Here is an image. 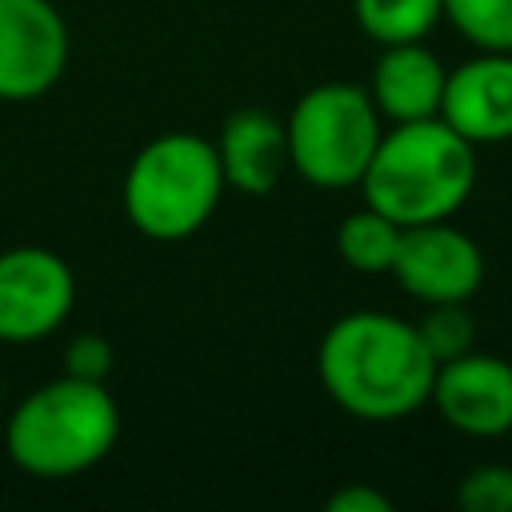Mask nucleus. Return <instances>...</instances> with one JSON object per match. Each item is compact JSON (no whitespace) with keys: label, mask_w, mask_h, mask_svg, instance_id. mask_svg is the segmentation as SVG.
Here are the masks:
<instances>
[{"label":"nucleus","mask_w":512,"mask_h":512,"mask_svg":"<svg viewBox=\"0 0 512 512\" xmlns=\"http://www.w3.org/2000/svg\"><path fill=\"white\" fill-rule=\"evenodd\" d=\"M316 372L324 392L356 420L388 424L428 404L436 360L424 348L416 324L392 312H348L340 316L320 348Z\"/></svg>","instance_id":"f257e3e1"},{"label":"nucleus","mask_w":512,"mask_h":512,"mask_svg":"<svg viewBox=\"0 0 512 512\" xmlns=\"http://www.w3.org/2000/svg\"><path fill=\"white\" fill-rule=\"evenodd\" d=\"M472 184L476 152L440 116L392 124L360 176L364 204L400 228L448 220L472 196Z\"/></svg>","instance_id":"f03ea898"},{"label":"nucleus","mask_w":512,"mask_h":512,"mask_svg":"<svg viewBox=\"0 0 512 512\" xmlns=\"http://www.w3.org/2000/svg\"><path fill=\"white\" fill-rule=\"evenodd\" d=\"M120 436V408L108 384L60 376L32 388L4 428L16 468L40 480H64L100 464Z\"/></svg>","instance_id":"7ed1b4c3"},{"label":"nucleus","mask_w":512,"mask_h":512,"mask_svg":"<svg viewBox=\"0 0 512 512\" xmlns=\"http://www.w3.org/2000/svg\"><path fill=\"white\" fill-rule=\"evenodd\" d=\"M224 188L212 140L196 132H164L148 140L124 172V216L148 240H188L212 220Z\"/></svg>","instance_id":"20e7f679"},{"label":"nucleus","mask_w":512,"mask_h":512,"mask_svg":"<svg viewBox=\"0 0 512 512\" xmlns=\"http://www.w3.org/2000/svg\"><path fill=\"white\" fill-rule=\"evenodd\" d=\"M288 168L316 188L360 184L384 128L368 88L348 80H328L308 88L288 120Z\"/></svg>","instance_id":"39448f33"},{"label":"nucleus","mask_w":512,"mask_h":512,"mask_svg":"<svg viewBox=\"0 0 512 512\" xmlns=\"http://www.w3.org/2000/svg\"><path fill=\"white\" fill-rule=\"evenodd\" d=\"M76 304L68 260L40 244L0 252V340L32 344L56 332Z\"/></svg>","instance_id":"423d86ee"},{"label":"nucleus","mask_w":512,"mask_h":512,"mask_svg":"<svg viewBox=\"0 0 512 512\" xmlns=\"http://www.w3.org/2000/svg\"><path fill=\"white\" fill-rule=\"evenodd\" d=\"M392 276L420 304H468L484 280L480 244L448 220L400 228Z\"/></svg>","instance_id":"0eeeda50"},{"label":"nucleus","mask_w":512,"mask_h":512,"mask_svg":"<svg viewBox=\"0 0 512 512\" xmlns=\"http://www.w3.org/2000/svg\"><path fill=\"white\" fill-rule=\"evenodd\" d=\"M68 64V24L52 0H0V100L44 96Z\"/></svg>","instance_id":"6e6552de"},{"label":"nucleus","mask_w":512,"mask_h":512,"mask_svg":"<svg viewBox=\"0 0 512 512\" xmlns=\"http://www.w3.org/2000/svg\"><path fill=\"white\" fill-rule=\"evenodd\" d=\"M428 400L444 424L464 436H504L512 432V364L468 348L464 356L436 364Z\"/></svg>","instance_id":"1a4fd4ad"},{"label":"nucleus","mask_w":512,"mask_h":512,"mask_svg":"<svg viewBox=\"0 0 512 512\" xmlns=\"http://www.w3.org/2000/svg\"><path fill=\"white\" fill-rule=\"evenodd\" d=\"M440 120L476 144L512 140V52H480L448 72Z\"/></svg>","instance_id":"9d476101"},{"label":"nucleus","mask_w":512,"mask_h":512,"mask_svg":"<svg viewBox=\"0 0 512 512\" xmlns=\"http://www.w3.org/2000/svg\"><path fill=\"white\" fill-rule=\"evenodd\" d=\"M444 80H448V72L440 64V56L424 48V40L384 44V52L372 68L368 96H372L376 112L392 124L432 120V116H440Z\"/></svg>","instance_id":"9b49d317"},{"label":"nucleus","mask_w":512,"mask_h":512,"mask_svg":"<svg viewBox=\"0 0 512 512\" xmlns=\"http://www.w3.org/2000/svg\"><path fill=\"white\" fill-rule=\"evenodd\" d=\"M216 156L224 168V184L244 196H268L288 168V132L284 120L260 108H240L224 120L216 140Z\"/></svg>","instance_id":"f8f14e48"},{"label":"nucleus","mask_w":512,"mask_h":512,"mask_svg":"<svg viewBox=\"0 0 512 512\" xmlns=\"http://www.w3.org/2000/svg\"><path fill=\"white\" fill-rule=\"evenodd\" d=\"M352 16L360 32L376 44H408V40H424L440 24L444 4L440 0H352Z\"/></svg>","instance_id":"ddd939ff"},{"label":"nucleus","mask_w":512,"mask_h":512,"mask_svg":"<svg viewBox=\"0 0 512 512\" xmlns=\"http://www.w3.org/2000/svg\"><path fill=\"white\" fill-rule=\"evenodd\" d=\"M396 244H400V224L368 204L360 212H348L336 232V248L344 264L356 272H392Z\"/></svg>","instance_id":"4468645a"},{"label":"nucleus","mask_w":512,"mask_h":512,"mask_svg":"<svg viewBox=\"0 0 512 512\" xmlns=\"http://www.w3.org/2000/svg\"><path fill=\"white\" fill-rule=\"evenodd\" d=\"M452 28L480 52H512V0H440Z\"/></svg>","instance_id":"2eb2a0df"},{"label":"nucleus","mask_w":512,"mask_h":512,"mask_svg":"<svg viewBox=\"0 0 512 512\" xmlns=\"http://www.w3.org/2000/svg\"><path fill=\"white\" fill-rule=\"evenodd\" d=\"M416 332L436 364L456 360L476 344V324L464 304H428L424 320H416Z\"/></svg>","instance_id":"dca6fc26"},{"label":"nucleus","mask_w":512,"mask_h":512,"mask_svg":"<svg viewBox=\"0 0 512 512\" xmlns=\"http://www.w3.org/2000/svg\"><path fill=\"white\" fill-rule=\"evenodd\" d=\"M456 504L468 512H512V468L508 464L472 468L456 488Z\"/></svg>","instance_id":"f3484780"},{"label":"nucleus","mask_w":512,"mask_h":512,"mask_svg":"<svg viewBox=\"0 0 512 512\" xmlns=\"http://www.w3.org/2000/svg\"><path fill=\"white\" fill-rule=\"evenodd\" d=\"M112 364H116L112 344H108L100 332H80V336H72V344L64 348V372L76 376V380L108 384Z\"/></svg>","instance_id":"a211bd4d"},{"label":"nucleus","mask_w":512,"mask_h":512,"mask_svg":"<svg viewBox=\"0 0 512 512\" xmlns=\"http://www.w3.org/2000/svg\"><path fill=\"white\" fill-rule=\"evenodd\" d=\"M328 512H392V500L372 484H344L328 496Z\"/></svg>","instance_id":"6ab92c4d"},{"label":"nucleus","mask_w":512,"mask_h":512,"mask_svg":"<svg viewBox=\"0 0 512 512\" xmlns=\"http://www.w3.org/2000/svg\"><path fill=\"white\" fill-rule=\"evenodd\" d=\"M0 400H4V384H0Z\"/></svg>","instance_id":"aec40b11"}]
</instances>
